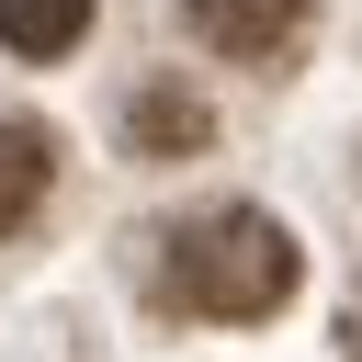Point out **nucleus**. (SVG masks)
<instances>
[{
  "mask_svg": "<svg viewBox=\"0 0 362 362\" xmlns=\"http://www.w3.org/2000/svg\"><path fill=\"white\" fill-rule=\"evenodd\" d=\"M294 283H305V249H294V226L260 215V204H215V215H192V226L170 238V272H158V294H170L181 317H215V328H260V317H283Z\"/></svg>",
  "mask_w": 362,
  "mask_h": 362,
  "instance_id": "1",
  "label": "nucleus"
},
{
  "mask_svg": "<svg viewBox=\"0 0 362 362\" xmlns=\"http://www.w3.org/2000/svg\"><path fill=\"white\" fill-rule=\"evenodd\" d=\"M124 147H136V158H192V147H215V113H204V90H181V79H147V90H136V113H124Z\"/></svg>",
  "mask_w": 362,
  "mask_h": 362,
  "instance_id": "2",
  "label": "nucleus"
},
{
  "mask_svg": "<svg viewBox=\"0 0 362 362\" xmlns=\"http://www.w3.org/2000/svg\"><path fill=\"white\" fill-rule=\"evenodd\" d=\"M181 11L215 57H283L294 23H305V0H181Z\"/></svg>",
  "mask_w": 362,
  "mask_h": 362,
  "instance_id": "3",
  "label": "nucleus"
},
{
  "mask_svg": "<svg viewBox=\"0 0 362 362\" xmlns=\"http://www.w3.org/2000/svg\"><path fill=\"white\" fill-rule=\"evenodd\" d=\"M45 181H57V136L34 113H0V238L45 204Z\"/></svg>",
  "mask_w": 362,
  "mask_h": 362,
  "instance_id": "4",
  "label": "nucleus"
},
{
  "mask_svg": "<svg viewBox=\"0 0 362 362\" xmlns=\"http://www.w3.org/2000/svg\"><path fill=\"white\" fill-rule=\"evenodd\" d=\"M90 11H102V0H0V45L45 68V57H68V45L90 34Z\"/></svg>",
  "mask_w": 362,
  "mask_h": 362,
  "instance_id": "5",
  "label": "nucleus"
},
{
  "mask_svg": "<svg viewBox=\"0 0 362 362\" xmlns=\"http://www.w3.org/2000/svg\"><path fill=\"white\" fill-rule=\"evenodd\" d=\"M339 351H351V362H362V294H351V317H339Z\"/></svg>",
  "mask_w": 362,
  "mask_h": 362,
  "instance_id": "6",
  "label": "nucleus"
}]
</instances>
